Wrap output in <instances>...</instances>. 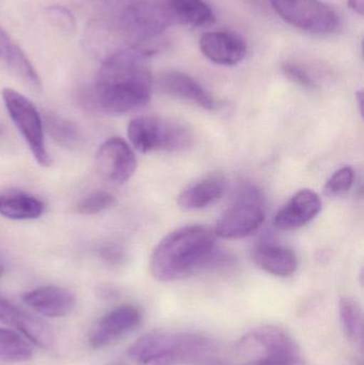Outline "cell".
Listing matches in <instances>:
<instances>
[{
  "label": "cell",
  "mask_w": 364,
  "mask_h": 365,
  "mask_svg": "<svg viewBox=\"0 0 364 365\" xmlns=\"http://www.w3.org/2000/svg\"><path fill=\"white\" fill-rule=\"evenodd\" d=\"M147 58L130 45L103 58L92 88L96 107L109 115H124L147 105L153 88Z\"/></svg>",
  "instance_id": "1"
},
{
  "label": "cell",
  "mask_w": 364,
  "mask_h": 365,
  "mask_svg": "<svg viewBox=\"0 0 364 365\" xmlns=\"http://www.w3.org/2000/svg\"><path fill=\"white\" fill-rule=\"evenodd\" d=\"M215 247V234L203 225L180 227L165 236L150 257V272L160 282H172L230 263Z\"/></svg>",
  "instance_id": "2"
},
{
  "label": "cell",
  "mask_w": 364,
  "mask_h": 365,
  "mask_svg": "<svg viewBox=\"0 0 364 365\" xmlns=\"http://www.w3.org/2000/svg\"><path fill=\"white\" fill-rule=\"evenodd\" d=\"M215 344L194 332H147L130 347L128 355L138 365H184L211 358Z\"/></svg>",
  "instance_id": "3"
},
{
  "label": "cell",
  "mask_w": 364,
  "mask_h": 365,
  "mask_svg": "<svg viewBox=\"0 0 364 365\" xmlns=\"http://www.w3.org/2000/svg\"><path fill=\"white\" fill-rule=\"evenodd\" d=\"M128 137L136 151L179 152L192 147V133L177 122L167 121L156 117H138L128 126Z\"/></svg>",
  "instance_id": "4"
},
{
  "label": "cell",
  "mask_w": 364,
  "mask_h": 365,
  "mask_svg": "<svg viewBox=\"0 0 364 365\" xmlns=\"http://www.w3.org/2000/svg\"><path fill=\"white\" fill-rule=\"evenodd\" d=\"M265 220V203L256 187L246 185L236 199L218 219L215 234L224 240L247 237L258 231Z\"/></svg>",
  "instance_id": "5"
},
{
  "label": "cell",
  "mask_w": 364,
  "mask_h": 365,
  "mask_svg": "<svg viewBox=\"0 0 364 365\" xmlns=\"http://www.w3.org/2000/svg\"><path fill=\"white\" fill-rule=\"evenodd\" d=\"M237 351L248 360L271 359L303 365L294 339L277 326L265 325L248 332L237 343Z\"/></svg>",
  "instance_id": "6"
},
{
  "label": "cell",
  "mask_w": 364,
  "mask_h": 365,
  "mask_svg": "<svg viewBox=\"0 0 364 365\" xmlns=\"http://www.w3.org/2000/svg\"><path fill=\"white\" fill-rule=\"evenodd\" d=\"M1 94L6 111L34 160L40 166H51V158L45 145L44 123L38 108L29 98L11 88H4Z\"/></svg>",
  "instance_id": "7"
},
{
  "label": "cell",
  "mask_w": 364,
  "mask_h": 365,
  "mask_svg": "<svg viewBox=\"0 0 364 365\" xmlns=\"http://www.w3.org/2000/svg\"><path fill=\"white\" fill-rule=\"evenodd\" d=\"M284 21L303 31L331 34L337 31L340 19L322 0H269Z\"/></svg>",
  "instance_id": "8"
},
{
  "label": "cell",
  "mask_w": 364,
  "mask_h": 365,
  "mask_svg": "<svg viewBox=\"0 0 364 365\" xmlns=\"http://www.w3.org/2000/svg\"><path fill=\"white\" fill-rule=\"evenodd\" d=\"M98 173L105 181L123 185L136 173L137 158L132 147L119 137L107 139L95 155Z\"/></svg>",
  "instance_id": "9"
},
{
  "label": "cell",
  "mask_w": 364,
  "mask_h": 365,
  "mask_svg": "<svg viewBox=\"0 0 364 365\" xmlns=\"http://www.w3.org/2000/svg\"><path fill=\"white\" fill-rule=\"evenodd\" d=\"M142 321V312L134 304H122L102 317L90 336L92 349H102L134 331Z\"/></svg>",
  "instance_id": "10"
},
{
  "label": "cell",
  "mask_w": 364,
  "mask_h": 365,
  "mask_svg": "<svg viewBox=\"0 0 364 365\" xmlns=\"http://www.w3.org/2000/svg\"><path fill=\"white\" fill-rule=\"evenodd\" d=\"M203 55L219 66H236L245 59L247 44L239 34L227 30H216L203 34L199 41Z\"/></svg>",
  "instance_id": "11"
},
{
  "label": "cell",
  "mask_w": 364,
  "mask_h": 365,
  "mask_svg": "<svg viewBox=\"0 0 364 365\" xmlns=\"http://www.w3.org/2000/svg\"><path fill=\"white\" fill-rule=\"evenodd\" d=\"M0 321L16 328L41 349H49L55 344L53 330L45 322L21 310L2 296H0Z\"/></svg>",
  "instance_id": "12"
},
{
  "label": "cell",
  "mask_w": 364,
  "mask_h": 365,
  "mask_svg": "<svg viewBox=\"0 0 364 365\" xmlns=\"http://www.w3.org/2000/svg\"><path fill=\"white\" fill-rule=\"evenodd\" d=\"M322 210V201L318 193L303 189L295 193L290 201L276 215V227L284 231L298 229L313 220Z\"/></svg>",
  "instance_id": "13"
},
{
  "label": "cell",
  "mask_w": 364,
  "mask_h": 365,
  "mask_svg": "<svg viewBox=\"0 0 364 365\" xmlns=\"http://www.w3.org/2000/svg\"><path fill=\"white\" fill-rule=\"evenodd\" d=\"M157 87L167 96L189 101L207 110L215 109L213 96L196 79L185 73L179 71L164 73L158 77Z\"/></svg>",
  "instance_id": "14"
},
{
  "label": "cell",
  "mask_w": 364,
  "mask_h": 365,
  "mask_svg": "<svg viewBox=\"0 0 364 365\" xmlns=\"http://www.w3.org/2000/svg\"><path fill=\"white\" fill-rule=\"evenodd\" d=\"M24 302L43 317L57 319L71 313L76 304L74 294L56 285L32 289L24 295Z\"/></svg>",
  "instance_id": "15"
},
{
  "label": "cell",
  "mask_w": 364,
  "mask_h": 365,
  "mask_svg": "<svg viewBox=\"0 0 364 365\" xmlns=\"http://www.w3.org/2000/svg\"><path fill=\"white\" fill-rule=\"evenodd\" d=\"M0 63L33 89H40L41 79L21 47L0 27Z\"/></svg>",
  "instance_id": "16"
},
{
  "label": "cell",
  "mask_w": 364,
  "mask_h": 365,
  "mask_svg": "<svg viewBox=\"0 0 364 365\" xmlns=\"http://www.w3.org/2000/svg\"><path fill=\"white\" fill-rule=\"evenodd\" d=\"M254 261L264 272L274 276H292L298 267V259L291 249L271 242L261 244L254 250Z\"/></svg>",
  "instance_id": "17"
},
{
  "label": "cell",
  "mask_w": 364,
  "mask_h": 365,
  "mask_svg": "<svg viewBox=\"0 0 364 365\" xmlns=\"http://www.w3.org/2000/svg\"><path fill=\"white\" fill-rule=\"evenodd\" d=\"M224 191L226 182L222 178H205L184 189L179 195L177 204L183 210H201L222 199Z\"/></svg>",
  "instance_id": "18"
},
{
  "label": "cell",
  "mask_w": 364,
  "mask_h": 365,
  "mask_svg": "<svg viewBox=\"0 0 364 365\" xmlns=\"http://www.w3.org/2000/svg\"><path fill=\"white\" fill-rule=\"evenodd\" d=\"M166 4L173 23L201 28L216 21L215 13L204 0H168Z\"/></svg>",
  "instance_id": "19"
},
{
  "label": "cell",
  "mask_w": 364,
  "mask_h": 365,
  "mask_svg": "<svg viewBox=\"0 0 364 365\" xmlns=\"http://www.w3.org/2000/svg\"><path fill=\"white\" fill-rule=\"evenodd\" d=\"M45 204L25 192L0 195V216L11 220H33L44 214Z\"/></svg>",
  "instance_id": "20"
},
{
  "label": "cell",
  "mask_w": 364,
  "mask_h": 365,
  "mask_svg": "<svg viewBox=\"0 0 364 365\" xmlns=\"http://www.w3.org/2000/svg\"><path fill=\"white\" fill-rule=\"evenodd\" d=\"M44 128L49 136L66 149H77L83 143V133L78 126L66 118L56 113H46L44 117Z\"/></svg>",
  "instance_id": "21"
},
{
  "label": "cell",
  "mask_w": 364,
  "mask_h": 365,
  "mask_svg": "<svg viewBox=\"0 0 364 365\" xmlns=\"http://www.w3.org/2000/svg\"><path fill=\"white\" fill-rule=\"evenodd\" d=\"M339 317L346 338L363 349V313L358 302L350 297H342L339 302Z\"/></svg>",
  "instance_id": "22"
},
{
  "label": "cell",
  "mask_w": 364,
  "mask_h": 365,
  "mask_svg": "<svg viewBox=\"0 0 364 365\" xmlns=\"http://www.w3.org/2000/svg\"><path fill=\"white\" fill-rule=\"evenodd\" d=\"M33 357V349L16 332L0 328V360L6 362H26Z\"/></svg>",
  "instance_id": "23"
},
{
  "label": "cell",
  "mask_w": 364,
  "mask_h": 365,
  "mask_svg": "<svg viewBox=\"0 0 364 365\" xmlns=\"http://www.w3.org/2000/svg\"><path fill=\"white\" fill-rule=\"evenodd\" d=\"M115 204V195L108 191L100 190L89 193L77 203L76 210L80 215H96L108 208L113 207Z\"/></svg>",
  "instance_id": "24"
},
{
  "label": "cell",
  "mask_w": 364,
  "mask_h": 365,
  "mask_svg": "<svg viewBox=\"0 0 364 365\" xmlns=\"http://www.w3.org/2000/svg\"><path fill=\"white\" fill-rule=\"evenodd\" d=\"M354 180V170L350 167H343L329 178L325 184L324 192L329 197L344 195L352 188Z\"/></svg>",
  "instance_id": "25"
},
{
  "label": "cell",
  "mask_w": 364,
  "mask_h": 365,
  "mask_svg": "<svg viewBox=\"0 0 364 365\" xmlns=\"http://www.w3.org/2000/svg\"><path fill=\"white\" fill-rule=\"evenodd\" d=\"M46 14L51 23L62 31H74L75 25H76L74 15L66 6H49V8H47Z\"/></svg>",
  "instance_id": "26"
},
{
  "label": "cell",
  "mask_w": 364,
  "mask_h": 365,
  "mask_svg": "<svg viewBox=\"0 0 364 365\" xmlns=\"http://www.w3.org/2000/svg\"><path fill=\"white\" fill-rule=\"evenodd\" d=\"M282 71L293 83H297L306 89H314L316 87V81L312 78L311 75L299 64L288 62L282 66Z\"/></svg>",
  "instance_id": "27"
},
{
  "label": "cell",
  "mask_w": 364,
  "mask_h": 365,
  "mask_svg": "<svg viewBox=\"0 0 364 365\" xmlns=\"http://www.w3.org/2000/svg\"><path fill=\"white\" fill-rule=\"evenodd\" d=\"M100 257L111 265H117L123 261V252L115 246H106L100 249Z\"/></svg>",
  "instance_id": "28"
},
{
  "label": "cell",
  "mask_w": 364,
  "mask_h": 365,
  "mask_svg": "<svg viewBox=\"0 0 364 365\" xmlns=\"http://www.w3.org/2000/svg\"><path fill=\"white\" fill-rule=\"evenodd\" d=\"M241 365H298L294 364H288V362L278 361V360L271 359H254L247 360L245 364Z\"/></svg>",
  "instance_id": "29"
},
{
  "label": "cell",
  "mask_w": 364,
  "mask_h": 365,
  "mask_svg": "<svg viewBox=\"0 0 364 365\" xmlns=\"http://www.w3.org/2000/svg\"><path fill=\"white\" fill-rule=\"evenodd\" d=\"M348 6L355 13L363 16L364 13V0H348Z\"/></svg>",
  "instance_id": "30"
},
{
  "label": "cell",
  "mask_w": 364,
  "mask_h": 365,
  "mask_svg": "<svg viewBox=\"0 0 364 365\" xmlns=\"http://www.w3.org/2000/svg\"><path fill=\"white\" fill-rule=\"evenodd\" d=\"M2 274H4V267H2L1 264H0V278H1Z\"/></svg>",
  "instance_id": "31"
},
{
  "label": "cell",
  "mask_w": 364,
  "mask_h": 365,
  "mask_svg": "<svg viewBox=\"0 0 364 365\" xmlns=\"http://www.w3.org/2000/svg\"><path fill=\"white\" fill-rule=\"evenodd\" d=\"M0 134H1V128H0Z\"/></svg>",
  "instance_id": "32"
}]
</instances>
